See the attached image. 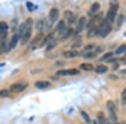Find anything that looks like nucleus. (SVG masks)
<instances>
[{
  "mask_svg": "<svg viewBox=\"0 0 126 124\" xmlns=\"http://www.w3.org/2000/svg\"><path fill=\"white\" fill-rule=\"evenodd\" d=\"M118 9H119V3L116 1L110 2V8H109V11L107 13L106 18H105V19L107 20V22L109 24H112L114 22Z\"/></svg>",
  "mask_w": 126,
  "mask_h": 124,
  "instance_id": "obj_1",
  "label": "nucleus"
},
{
  "mask_svg": "<svg viewBox=\"0 0 126 124\" xmlns=\"http://www.w3.org/2000/svg\"><path fill=\"white\" fill-rule=\"evenodd\" d=\"M107 108L109 111V117H110L111 122L113 124L117 123V108L114 102L111 100H109L106 103Z\"/></svg>",
  "mask_w": 126,
  "mask_h": 124,
  "instance_id": "obj_2",
  "label": "nucleus"
},
{
  "mask_svg": "<svg viewBox=\"0 0 126 124\" xmlns=\"http://www.w3.org/2000/svg\"><path fill=\"white\" fill-rule=\"evenodd\" d=\"M28 86V83L25 81H20V82H16L12 84L9 86V90L12 92H21L25 90Z\"/></svg>",
  "mask_w": 126,
  "mask_h": 124,
  "instance_id": "obj_3",
  "label": "nucleus"
},
{
  "mask_svg": "<svg viewBox=\"0 0 126 124\" xmlns=\"http://www.w3.org/2000/svg\"><path fill=\"white\" fill-rule=\"evenodd\" d=\"M45 37H46V36L44 35V34L42 33V32H40L39 34H37V35L33 39V40H32L31 43H30V47L33 49V50L38 47H40Z\"/></svg>",
  "mask_w": 126,
  "mask_h": 124,
  "instance_id": "obj_4",
  "label": "nucleus"
},
{
  "mask_svg": "<svg viewBox=\"0 0 126 124\" xmlns=\"http://www.w3.org/2000/svg\"><path fill=\"white\" fill-rule=\"evenodd\" d=\"M80 74L78 69H69V70H60L56 71V76H77Z\"/></svg>",
  "mask_w": 126,
  "mask_h": 124,
  "instance_id": "obj_5",
  "label": "nucleus"
},
{
  "mask_svg": "<svg viewBox=\"0 0 126 124\" xmlns=\"http://www.w3.org/2000/svg\"><path fill=\"white\" fill-rule=\"evenodd\" d=\"M8 31H9V25L5 21H0V40H6Z\"/></svg>",
  "mask_w": 126,
  "mask_h": 124,
  "instance_id": "obj_6",
  "label": "nucleus"
},
{
  "mask_svg": "<svg viewBox=\"0 0 126 124\" xmlns=\"http://www.w3.org/2000/svg\"><path fill=\"white\" fill-rule=\"evenodd\" d=\"M102 17H103V13H100V14H96V15H93V18L89 20L88 24H87V29H91L92 27H93V26H95V24H96L97 22H99V23H100V22L103 20Z\"/></svg>",
  "mask_w": 126,
  "mask_h": 124,
  "instance_id": "obj_7",
  "label": "nucleus"
},
{
  "mask_svg": "<svg viewBox=\"0 0 126 124\" xmlns=\"http://www.w3.org/2000/svg\"><path fill=\"white\" fill-rule=\"evenodd\" d=\"M85 24H86V18H85L84 16H82V17L78 19V24H77L76 29H75V31H74V34H80L83 30Z\"/></svg>",
  "mask_w": 126,
  "mask_h": 124,
  "instance_id": "obj_8",
  "label": "nucleus"
},
{
  "mask_svg": "<svg viewBox=\"0 0 126 124\" xmlns=\"http://www.w3.org/2000/svg\"><path fill=\"white\" fill-rule=\"evenodd\" d=\"M59 10L57 8H52L49 12V19L51 22V24L55 23L59 18Z\"/></svg>",
  "mask_w": 126,
  "mask_h": 124,
  "instance_id": "obj_9",
  "label": "nucleus"
},
{
  "mask_svg": "<svg viewBox=\"0 0 126 124\" xmlns=\"http://www.w3.org/2000/svg\"><path fill=\"white\" fill-rule=\"evenodd\" d=\"M19 40H20L19 36L17 33L13 34V36H12L11 40H10V41L9 43V45H8V50H13L14 48H15V46L17 45Z\"/></svg>",
  "mask_w": 126,
  "mask_h": 124,
  "instance_id": "obj_10",
  "label": "nucleus"
},
{
  "mask_svg": "<svg viewBox=\"0 0 126 124\" xmlns=\"http://www.w3.org/2000/svg\"><path fill=\"white\" fill-rule=\"evenodd\" d=\"M32 31H33V29L32 27L28 28V29L26 30V32L24 33V34L23 35V37L21 38V45H25L26 44L29 42L30 37H31V34H32Z\"/></svg>",
  "mask_w": 126,
  "mask_h": 124,
  "instance_id": "obj_11",
  "label": "nucleus"
},
{
  "mask_svg": "<svg viewBox=\"0 0 126 124\" xmlns=\"http://www.w3.org/2000/svg\"><path fill=\"white\" fill-rule=\"evenodd\" d=\"M34 86L38 89H46L50 86V82L48 81H38L34 83Z\"/></svg>",
  "mask_w": 126,
  "mask_h": 124,
  "instance_id": "obj_12",
  "label": "nucleus"
},
{
  "mask_svg": "<svg viewBox=\"0 0 126 124\" xmlns=\"http://www.w3.org/2000/svg\"><path fill=\"white\" fill-rule=\"evenodd\" d=\"M56 30L60 34V35H62L64 34V32L66 30V23H65L64 20H60L58 22L57 25H56Z\"/></svg>",
  "mask_w": 126,
  "mask_h": 124,
  "instance_id": "obj_13",
  "label": "nucleus"
},
{
  "mask_svg": "<svg viewBox=\"0 0 126 124\" xmlns=\"http://www.w3.org/2000/svg\"><path fill=\"white\" fill-rule=\"evenodd\" d=\"M98 34V26H93L91 29H88V32H87V37L88 39H91L94 36H96Z\"/></svg>",
  "mask_w": 126,
  "mask_h": 124,
  "instance_id": "obj_14",
  "label": "nucleus"
},
{
  "mask_svg": "<svg viewBox=\"0 0 126 124\" xmlns=\"http://www.w3.org/2000/svg\"><path fill=\"white\" fill-rule=\"evenodd\" d=\"M97 124H107L106 122V117L103 113V111H99L97 113Z\"/></svg>",
  "mask_w": 126,
  "mask_h": 124,
  "instance_id": "obj_15",
  "label": "nucleus"
},
{
  "mask_svg": "<svg viewBox=\"0 0 126 124\" xmlns=\"http://www.w3.org/2000/svg\"><path fill=\"white\" fill-rule=\"evenodd\" d=\"M73 33H74V30H73L72 28H68V29H66V30L64 32V34H63L62 35V37H61V40L64 41V40H67V39H69L72 35Z\"/></svg>",
  "mask_w": 126,
  "mask_h": 124,
  "instance_id": "obj_16",
  "label": "nucleus"
},
{
  "mask_svg": "<svg viewBox=\"0 0 126 124\" xmlns=\"http://www.w3.org/2000/svg\"><path fill=\"white\" fill-rule=\"evenodd\" d=\"M78 55V52L77 50H66L63 52V56L66 58H74Z\"/></svg>",
  "mask_w": 126,
  "mask_h": 124,
  "instance_id": "obj_17",
  "label": "nucleus"
},
{
  "mask_svg": "<svg viewBox=\"0 0 126 124\" xmlns=\"http://www.w3.org/2000/svg\"><path fill=\"white\" fill-rule=\"evenodd\" d=\"M64 16L66 17V19L68 20L70 24L74 22L75 15H74V14H73L72 11H70V10H66V11H65L64 12Z\"/></svg>",
  "mask_w": 126,
  "mask_h": 124,
  "instance_id": "obj_18",
  "label": "nucleus"
},
{
  "mask_svg": "<svg viewBox=\"0 0 126 124\" xmlns=\"http://www.w3.org/2000/svg\"><path fill=\"white\" fill-rule=\"evenodd\" d=\"M79 68L85 71H90V70H93V66L90 63H82L79 66Z\"/></svg>",
  "mask_w": 126,
  "mask_h": 124,
  "instance_id": "obj_19",
  "label": "nucleus"
},
{
  "mask_svg": "<svg viewBox=\"0 0 126 124\" xmlns=\"http://www.w3.org/2000/svg\"><path fill=\"white\" fill-rule=\"evenodd\" d=\"M56 44H57V40H56V39H55V38H53L48 43L47 46H46V51H50V50H53V49L56 47Z\"/></svg>",
  "mask_w": 126,
  "mask_h": 124,
  "instance_id": "obj_20",
  "label": "nucleus"
},
{
  "mask_svg": "<svg viewBox=\"0 0 126 124\" xmlns=\"http://www.w3.org/2000/svg\"><path fill=\"white\" fill-rule=\"evenodd\" d=\"M108 69H109L108 66H104V65H99L95 68V71L97 74H103V73L108 71Z\"/></svg>",
  "mask_w": 126,
  "mask_h": 124,
  "instance_id": "obj_21",
  "label": "nucleus"
},
{
  "mask_svg": "<svg viewBox=\"0 0 126 124\" xmlns=\"http://www.w3.org/2000/svg\"><path fill=\"white\" fill-rule=\"evenodd\" d=\"M124 21H125V16H124L123 14H120L118 17L117 19V23H116V28L117 29H119L121 28V26L123 25Z\"/></svg>",
  "mask_w": 126,
  "mask_h": 124,
  "instance_id": "obj_22",
  "label": "nucleus"
},
{
  "mask_svg": "<svg viewBox=\"0 0 126 124\" xmlns=\"http://www.w3.org/2000/svg\"><path fill=\"white\" fill-rule=\"evenodd\" d=\"M45 24H46V22H45V20L40 19L39 21H37V23H36V24H35L36 29H38L39 31H41V30L45 28Z\"/></svg>",
  "mask_w": 126,
  "mask_h": 124,
  "instance_id": "obj_23",
  "label": "nucleus"
},
{
  "mask_svg": "<svg viewBox=\"0 0 126 124\" xmlns=\"http://www.w3.org/2000/svg\"><path fill=\"white\" fill-rule=\"evenodd\" d=\"M99 9H100V4H99V3H93V5L91 6V13L96 14L99 10Z\"/></svg>",
  "mask_w": 126,
  "mask_h": 124,
  "instance_id": "obj_24",
  "label": "nucleus"
},
{
  "mask_svg": "<svg viewBox=\"0 0 126 124\" xmlns=\"http://www.w3.org/2000/svg\"><path fill=\"white\" fill-rule=\"evenodd\" d=\"M7 45H6V40H0V55L6 50Z\"/></svg>",
  "mask_w": 126,
  "mask_h": 124,
  "instance_id": "obj_25",
  "label": "nucleus"
},
{
  "mask_svg": "<svg viewBox=\"0 0 126 124\" xmlns=\"http://www.w3.org/2000/svg\"><path fill=\"white\" fill-rule=\"evenodd\" d=\"M81 115H82V118L84 119V121L86 122L87 123H90V122H91L90 117H89V116L87 115V113L86 112V111H81Z\"/></svg>",
  "mask_w": 126,
  "mask_h": 124,
  "instance_id": "obj_26",
  "label": "nucleus"
},
{
  "mask_svg": "<svg viewBox=\"0 0 126 124\" xmlns=\"http://www.w3.org/2000/svg\"><path fill=\"white\" fill-rule=\"evenodd\" d=\"M125 50H126V44H122V45H120L119 48L117 49L115 53H116L117 55H120V54H122V53L125 52Z\"/></svg>",
  "mask_w": 126,
  "mask_h": 124,
  "instance_id": "obj_27",
  "label": "nucleus"
},
{
  "mask_svg": "<svg viewBox=\"0 0 126 124\" xmlns=\"http://www.w3.org/2000/svg\"><path fill=\"white\" fill-rule=\"evenodd\" d=\"M9 96V91L7 89H2L0 90V97H8Z\"/></svg>",
  "mask_w": 126,
  "mask_h": 124,
  "instance_id": "obj_28",
  "label": "nucleus"
},
{
  "mask_svg": "<svg viewBox=\"0 0 126 124\" xmlns=\"http://www.w3.org/2000/svg\"><path fill=\"white\" fill-rule=\"evenodd\" d=\"M121 101H122V104L125 105L126 104V87L124 89V91H122L121 94Z\"/></svg>",
  "mask_w": 126,
  "mask_h": 124,
  "instance_id": "obj_29",
  "label": "nucleus"
},
{
  "mask_svg": "<svg viewBox=\"0 0 126 124\" xmlns=\"http://www.w3.org/2000/svg\"><path fill=\"white\" fill-rule=\"evenodd\" d=\"M26 7L28 8V10L30 12H32L34 9H35V8H34L35 6H34L33 4V3H31V2H27V3H26Z\"/></svg>",
  "mask_w": 126,
  "mask_h": 124,
  "instance_id": "obj_30",
  "label": "nucleus"
},
{
  "mask_svg": "<svg viewBox=\"0 0 126 124\" xmlns=\"http://www.w3.org/2000/svg\"><path fill=\"white\" fill-rule=\"evenodd\" d=\"M112 55H113V53H112V52H108V53H106L105 55H103L102 57H101L100 60H108V59H109L110 57H112Z\"/></svg>",
  "mask_w": 126,
  "mask_h": 124,
  "instance_id": "obj_31",
  "label": "nucleus"
},
{
  "mask_svg": "<svg viewBox=\"0 0 126 124\" xmlns=\"http://www.w3.org/2000/svg\"><path fill=\"white\" fill-rule=\"evenodd\" d=\"M95 56H96L95 53H93V52H88V53H87V54L84 55V58L85 59H93V58H94Z\"/></svg>",
  "mask_w": 126,
  "mask_h": 124,
  "instance_id": "obj_32",
  "label": "nucleus"
},
{
  "mask_svg": "<svg viewBox=\"0 0 126 124\" xmlns=\"http://www.w3.org/2000/svg\"><path fill=\"white\" fill-rule=\"evenodd\" d=\"M94 47V45L93 44H89V45H87L86 47L84 48L85 50H92V49Z\"/></svg>",
  "mask_w": 126,
  "mask_h": 124,
  "instance_id": "obj_33",
  "label": "nucleus"
},
{
  "mask_svg": "<svg viewBox=\"0 0 126 124\" xmlns=\"http://www.w3.org/2000/svg\"><path fill=\"white\" fill-rule=\"evenodd\" d=\"M81 45H82V42L80 41L78 44V42H77L76 44H74L72 45V48H78V47H80Z\"/></svg>",
  "mask_w": 126,
  "mask_h": 124,
  "instance_id": "obj_34",
  "label": "nucleus"
},
{
  "mask_svg": "<svg viewBox=\"0 0 126 124\" xmlns=\"http://www.w3.org/2000/svg\"><path fill=\"white\" fill-rule=\"evenodd\" d=\"M119 73L122 75H126V69H124V70H121L120 71H119Z\"/></svg>",
  "mask_w": 126,
  "mask_h": 124,
  "instance_id": "obj_35",
  "label": "nucleus"
},
{
  "mask_svg": "<svg viewBox=\"0 0 126 124\" xmlns=\"http://www.w3.org/2000/svg\"><path fill=\"white\" fill-rule=\"evenodd\" d=\"M5 66V63L3 62V63H0V68H2V67H3Z\"/></svg>",
  "mask_w": 126,
  "mask_h": 124,
  "instance_id": "obj_36",
  "label": "nucleus"
},
{
  "mask_svg": "<svg viewBox=\"0 0 126 124\" xmlns=\"http://www.w3.org/2000/svg\"><path fill=\"white\" fill-rule=\"evenodd\" d=\"M118 67H119V65H118V64H116V65H115L114 66H113V70H116V69L118 68Z\"/></svg>",
  "mask_w": 126,
  "mask_h": 124,
  "instance_id": "obj_37",
  "label": "nucleus"
},
{
  "mask_svg": "<svg viewBox=\"0 0 126 124\" xmlns=\"http://www.w3.org/2000/svg\"><path fill=\"white\" fill-rule=\"evenodd\" d=\"M93 124H97V122H95V121H94V122H93Z\"/></svg>",
  "mask_w": 126,
  "mask_h": 124,
  "instance_id": "obj_38",
  "label": "nucleus"
},
{
  "mask_svg": "<svg viewBox=\"0 0 126 124\" xmlns=\"http://www.w3.org/2000/svg\"><path fill=\"white\" fill-rule=\"evenodd\" d=\"M120 124H125V123H120Z\"/></svg>",
  "mask_w": 126,
  "mask_h": 124,
  "instance_id": "obj_39",
  "label": "nucleus"
},
{
  "mask_svg": "<svg viewBox=\"0 0 126 124\" xmlns=\"http://www.w3.org/2000/svg\"><path fill=\"white\" fill-rule=\"evenodd\" d=\"M107 124H111V123H107Z\"/></svg>",
  "mask_w": 126,
  "mask_h": 124,
  "instance_id": "obj_40",
  "label": "nucleus"
},
{
  "mask_svg": "<svg viewBox=\"0 0 126 124\" xmlns=\"http://www.w3.org/2000/svg\"><path fill=\"white\" fill-rule=\"evenodd\" d=\"M116 124H120V123H116Z\"/></svg>",
  "mask_w": 126,
  "mask_h": 124,
  "instance_id": "obj_41",
  "label": "nucleus"
}]
</instances>
